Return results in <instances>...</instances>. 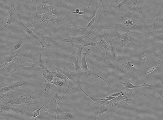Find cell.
<instances>
[{
  "label": "cell",
  "mask_w": 163,
  "mask_h": 120,
  "mask_svg": "<svg viewBox=\"0 0 163 120\" xmlns=\"http://www.w3.org/2000/svg\"><path fill=\"white\" fill-rule=\"evenodd\" d=\"M35 19L44 32L50 36L54 30L70 19V6L63 0H36Z\"/></svg>",
  "instance_id": "obj_1"
},
{
  "label": "cell",
  "mask_w": 163,
  "mask_h": 120,
  "mask_svg": "<svg viewBox=\"0 0 163 120\" xmlns=\"http://www.w3.org/2000/svg\"><path fill=\"white\" fill-rule=\"evenodd\" d=\"M29 39V37H26L16 38L12 39V43L9 47L6 48L4 49L13 52L19 55H24L25 52L28 50V46L26 44Z\"/></svg>",
  "instance_id": "obj_2"
},
{
  "label": "cell",
  "mask_w": 163,
  "mask_h": 120,
  "mask_svg": "<svg viewBox=\"0 0 163 120\" xmlns=\"http://www.w3.org/2000/svg\"><path fill=\"white\" fill-rule=\"evenodd\" d=\"M56 70L62 73L67 78L69 81L75 84L79 89L81 88L80 81L83 74L82 72L77 74L74 71L69 70L64 67L62 68H57Z\"/></svg>",
  "instance_id": "obj_3"
},
{
  "label": "cell",
  "mask_w": 163,
  "mask_h": 120,
  "mask_svg": "<svg viewBox=\"0 0 163 120\" xmlns=\"http://www.w3.org/2000/svg\"><path fill=\"white\" fill-rule=\"evenodd\" d=\"M92 33L90 31L83 35L68 37L66 39H64L65 43H70L72 46L82 44L90 42L88 41L91 38Z\"/></svg>",
  "instance_id": "obj_4"
},
{
  "label": "cell",
  "mask_w": 163,
  "mask_h": 120,
  "mask_svg": "<svg viewBox=\"0 0 163 120\" xmlns=\"http://www.w3.org/2000/svg\"><path fill=\"white\" fill-rule=\"evenodd\" d=\"M16 0L13 1L11 4L10 10L9 12L8 16L5 18V25L1 31L5 27L13 24L15 23L16 19L19 17L18 13L16 12L14 6V3Z\"/></svg>",
  "instance_id": "obj_5"
},
{
  "label": "cell",
  "mask_w": 163,
  "mask_h": 120,
  "mask_svg": "<svg viewBox=\"0 0 163 120\" xmlns=\"http://www.w3.org/2000/svg\"><path fill=\"white\" fill-rule=\"evenodd\" d=\"M69 82L62 80L58 81L57 79L56 78V79H53L51 84H54L56 86V89L58 90V92L63 93L66 92L68 93V90L69 88L70 82V81L67 83Z\"/></svg>",
  "instance_id": "obj_6"
},
{
  "label": "cell",
  "mask_w": 163,
  "mask_h": 120,
  "mask_svg": "<svg viewBox=\"0 0 163 120\" xmlns=\"http://www.w3.org/2000/svg\"><path fill=\"white\" fill-rule=\"evenodd\" d=\"M43 47H40V54L38 59L36 61H32L33 65V68L37 71L40 70H44L47 73H48L50 70L47 68V63L44 62L41 58V53Z\"/></svg>",
  "instance_id": "obj_7"
},
{
  "label": "cell",
  "mask_w": 163,
  "mask_h": 120,
  "mask_svg": "<svg viewBox=\"0 0 163 120\" xmlns=\"http://www.w3.org/2000/svg\"><path fill=\"white\" fill-rule=\"evenodd\" d=\"M16 28H20L25 31L27 34L30 36L34 39L36 41L39 42L42 47H44L43 45L39 38L34 33L30 30L21 21L17 25Z\"/></svg>",
  "instance_id": "obj_8"
},
{
  "label": "cell",
  "mask_w": 163,
  "mask_h": 120,
  "mask_svg": "<svg viewBox=\"0 0 163 120\" xmlns=\"http://www.w3.org/2000/svg\"><path fill=\"white\" fill-rule=\"evenodd\" d=\"M18 55L13 52L4 53H2L1 56V66L7 63L12 60Z\"/></svg>",
  "instance_id": "obj_9"
},
{
  "label": "cell",
  "mask_w": 163,
  "mask_h": 120,
  "mask_svg": "<svg viewBox=\"0 0 163 120\" xmlns=\"http://www.w3.org/2000/svg\"><path fill=\"white\" fill-rule=\"evenodd\" d=\"M90 49H88L87 52L86 53L83 52V56L82 58L81 63V69L82 70V72L83 74H85L87 76H89L91 73V71L89 69L86 61V55L90 50Z\"/></svg>",
  "instance_id": "obj_10"
},
{
  "label": "cell",
  "mask_w": 163,
  "mask_h": 120,
  "mask_svg": "<svg viewBox=\"0 0 163 120\" xmlns=\"http://www.w3.org/2000/svg\"><path fill=\"white\" fill-rule=\"evenodd\" d=\"M75 117L74 114L68 112H64L59 110L56 114V119L72 120L75 119Z\"/></svg>",
  "instance_id": "obj_11"
},
{
  "label": "cell",
  "mask_w": 163,
  "mask_h": 120,
  "mask_svg": "<svg viewBox=\"0 0 163 120\" xmlns=\"http://www.w3.org/2000/svg\"><path fill=\"white\" fill-rule=\"evenodd\" d=\"M4 84L5 85V86L4 87L1 89V93H2L9 92L14 90L15 88L17 87L21 86L22 85V84L19 82L9 84L4 83Z\"/></svg>",
  "instance_id": "obj_12"
},
{
  "label": "cell",
  "mask_w": 163,
  "mask_h": 120,
  "mask_svg": "<svg viewBox=\"0 0 163 120\" xmlns=\"http://www.w3.org/2000/svg\"><path fill=\"white\" fill-rule=\"evenodd\" d=\"M50 71L49 73H47V74H42V76L45 79V82L47 83V85L44 89L40 93V94L44 91H46L48 87L50 88L51 86V85L52 84V82L53 80L54 77L53 75L50 73Z\"/></svg>",
  "instance_id": "obj_13"
},
{
  "label": "cell",
  "mask_w": 163,
  "mask_h": 120,
  "mask_svg": "<svg viewBox=\"0 0 163 120\" xmlns=\"http://www.w3.org/2000/svg\"><path fill=\"white\" fill-rule=\"evenodd\" d=\"M50 73L53 75L54 77L57 79L67 82L69 81L65 75L59 71L56 70L53 71H50Z\"/></svg>",
  "instance_id": "obj_14"
},
{
  "label": "cell",
  "mask_w": 163,
  "mask_h": 120,
  "mask_svg": "<svg viewBox=\"0 0 163 120\" xmlns=\"http://www.w3.org/2000/svg\"><path fill=\"white\" fill-rule=\"evenodd\" d=\"M123 85L124 87L126 88L132 89L135 88H140L143 86H147L151 87H152V85H149L147 84L146 83H144L143 85L139 86H135L133 85L131 83L128 82L127 83H123Z\"/></svg>",
  "instance_id": "obj_15"
},
{
  "label": "cell",
  "mask_w": 163,
  "mask_h": 120,
  "mask_svg": "<svg viewBox=\"0 0 163 120\" xmlns=\"http://www.w3.org/2000/svg\"><path fill=\"white\" fill-rule=\"evenodd\" d=\"M45 106V104H43L40 108L34 112L31 116L33 118H35L38 116L40 115V111Z\"/></svg>",
  "instance_id": "obj_16"
},
{
  "label": "cell",
  "mask_w": 163,
  "mask_h": 120,
  "mask_svg": "<svg viewBox=\"0 0 163 120\" xmlns=\"http://www.w3.org/2000/svg\"><path fill=\"white\" fill-rule=\"evenodd\" d=\"M162 58V56L158 60V61L156 64L153 67L149 69L148 70V71L147 72L146 74H149L153 72L155 70L156 68L157 67V66H158V64L160 62Z\"/></svg>",
  "instance_id": "obj_17"
},
{
  "label": "cell",
  "mask_w": 163,
  "mask_h": 120,
  "mask_svg": "<svg viewBox=\"0 0 163 120\" xmlns=\"http://www.w3.org/2000/svg\"><path fill=\"white\" fill-rule=\"evenodd\" d=\"M122 93V92H121L120 93H115L113 94L112 95L109 96L110 97H116L119 96Z\"/></svg>",
  "instance_id": "obj_18"
}]
</instances>
